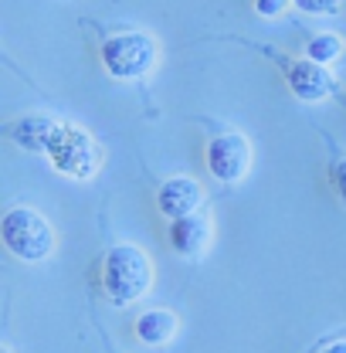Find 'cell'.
<instances>
[{
    "mask_svg": "<svg viewBox=\"0 0 346 353\" xmlns=\"http://www.w3.org/2000/svg\"><path fill=\"white\" fill-rule=\"evenodd\" d=\"M173 333H176V316L170 309H150L136 319V336L150 347H160V343L173 340Z\"/></svg>",
    "mask_w": 346,
    "mask_h": 353,
    "instance_id": "10",
    "label": "cell"
},
{
    "mask_svg": "<svg viewBox=\"0 0 346 353\" xmlns=\"http://www.w3.org/2000/svg\"><path fill=\"white\" fill-rule=\"evenodd\" d=\"M201 201H204V190H201V183L190 180V176H173V180H167V183L160 187V197H156L160 211L173 221L197 214Z\"/></svg>",
    "mask_w": 346,
    "mask_h": 353,
    "instance_id": "6",
    "label": "cell"
},
{
    "mask_svg": "<svg viewBox=\"0 0 346 353\" xmlns=\"http://www.w3.org/2000/svg\"><path fill=\"white\" fill-rule=\"evenodd\" d=\"M48 160L54 163L58 174L88 180V176H95L99 163H102V150L85 130L58 123V130H54L51 143H48Z\"/></svg>",
    "mask_w": 346,
    "mask_h": 353,
    "instance_id": "3",
    "label": "cell"
},
{
    "mask_svg": "<svg viewBox=\"0 0 346 353\" xmlns=\"http://www.w3.org/2000/svg\"><path fill=\"white\" fill-rule=\"evenodd\" d=\"M102 65L112 79H123V82L143 79L156 65V41L150 34H139V31L116 34L102 44Z\"/></svg>",
    "mask_w": 346,
    "mask_h": 353,
    "instance_id": "4",
    "label": "cell"
},
{
    "mask_svg": "<svg viewBox=\"0 0 346 353\" xmlns=\"http://www.w3.org/2000/svg\"><path fill=\"white\" fill-rule=\"evenodd\" d=\"M285 3H289V0H255L261 17H278V14L285 10Z\"/></svg>",
    "mask_w": 346,
    "mask_h": 353,
    "instance_id": "13",
    "label": "cell"
},
{
    "mask_svg": "<svg viewBox=\"0 0 346 353\" xmlns=\"http://www.w3.org/2000/svg\"><path fill=\"white\" fill-rule=\"evenodd\" d=\"M170 245L176 255L183 259H194L201 255L207 245H211V221L204 214H190V218H180L170 224Z\"/></svg>",
    "mask_w": 346,
    "mask_h": 353,
    "instance_id": "8",
    "label": "cell"
},
{
    "mask_svg": "<svg viewBox=\"0 0 346 353\" xmlns=\"http://www.w3.org/2000/svg\"><path fill=\"white\" fill-rule=\"evenodd\" d=\"M323 353H346V340H340V343H329Z\"/></svg>",
    "mask_w": 346,
    "mask_h": 353,
    "instance_id": "15",
    "label": "cell"
},
{
    "mask_svg": "<svg viewBox=\"0 0 346 353\" xmlns=\"http://www.w3.org/2000/svg\"><path fill=\"white\" fill-rule=\"evenodd\" d=\"M292 3L305 14H336L343 0H292Z\"/></svg>",
    "mask_w": 346,
    "mask_h": 353,
    "instance_id": "12",
    "label": "cell"
},
{
    "mask_svg": "<svg viewBox=\"0 0 346 353\" xmlns=\"http://www.w3.org/2000/svg\"><path fill=\"white\" fill-rule=\"evenodd\" d=\"M54 130H58L54 119H48V116H28V119H17V123L10 126V139H14L17 146H24V150L48 153V143H51Z\"/></svg>",
    "mask_w": 346,
    "mask_h": 353,
    "instance_id": "9",
    "label": "cell"
},
{
    "mask_svg": "<svg viewBox=\"0 0 346 353\" xmlns=\"http://www.w3.org/2000/svg\"><path fill=\"white\" fill-rule=\"evenodd\" d=\"M333 180H336V190H340V197H343V204H346V160H340V163H336V174H333Z\"/></svg>",
    "mask_w": 346,
    "mask_h": 353,
    "instance_id": "14",
    "label": "cell"
},
{
    "mask_svg": "<svg viewBox=\"0 0 346 353\" xmlns=\"http://www.w3.org/2000/svg\"><path fill=\"white\" fill-rule=\"evenodd\" d=\"M333 75L326 72V65L305 58V61H289V88L303 99V102H319L333 92Z\"/></svg>",
    "mask_w": 346,
    "mask_h": 353,
    "instance_id": "7",
    "label": "cell"
},
{
    "mask_svg": "<svg viewBox=\"0 0 346 353\" xmlns=\"http://www.w3.org/2000/svg\"><path fill=\"white\" fill-rule=\"evenodd\" d=\"M3 353H10V350H3Z\"/></svg>",
    "mask_w": 346,
    "mask_h": 353,
    "instance_id": "16",
    "label": "cell"
},
{
    "mask_svg": "<svg viewBox=\"0 0 346 353\" xmlns=\"http://www.w3.org/2000/svg\"><path fill=\"white\" fill-rule=\"evenodd\" d=\"M248 167H252V143L241 132H224L207 143V170L217 180L234 183L248 174Z\"/></svg>",
    "mask_w": 346,
    "mask_h": 353,
    "instance_id": "5",
    "label": "cell"
},
{
    "mask_svg": "<svg viewBox=\"0 0 346 353\" xmlns=\"http://www.w3.org/2000/svg\"><path fill=\"white\" fill-rule=\"evenodd\" d=\"M0 238H3L7 252L21 262H44L58 245L54 228L48 224V218L31 211V208L7 211L3 221H0Z\"/></svg>",
    "mask_w": 346,
    "mask_h": 353,
    "instance_id": "2",
    "label": "cell"
},
{
    "mask_svg": "<svg viewBox=\"0 0 346 353\" xmlns=\"http://www.w3.org/2000/svg\"><path fill=\"white\" fill-rule=\"evenodd\" d=\"M305 54L312 58V61H319V65H329V61H336L340 54H343V41L336 38V34H316L309 48H305Z\"/></svg>",
    "mask_w": 346,
    "mask_h": 353,
    "instance_id": "11",
    "label": "cell"
},
{
    "mask_svg": "<svg viewBox=\"0 0 346 353\" xmlns=\"http://www.w3.org/2000/svg\"><path fill=\"white\" fill-rule=\"evenodd\" d=\"M153 285V262L136 245H116L102 259V289L112 306L139 303Z\"/></svg>",
    "mask_w": 346,
    "mask_h": 353,
    "instance_id": "1",
    "label": "cell"
}]
</instances>
